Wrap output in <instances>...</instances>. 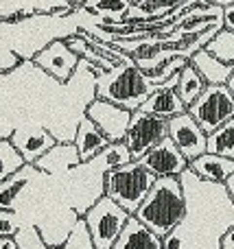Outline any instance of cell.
<instances>
[{"label":"cell","mask_w":234,"mask_h":249,"mask_svg":"<svg viewBox=\"0 0 234 249\" xmlns=\"http://www.w3.org/2000/svg\"><path fill=\"white\" fill-rule=\"evenodd\" d=\"M186 216L164 238V249H221V238L234 223V203L226 186L201 181L186 171L182 177Z\"/></svg>","instance_id":"1"},{"label":"cell","mask_w":234,"mask_h":249,"mask_svg":"<svg viewBox=\"0 0 234 249\" xmlns=\"http://www.w3.org/2000/svg\"><path fill=\"white\" fill-rule=\"evenodd\" d=\"M136 219L143 221L151 232L166 238L186 216V197L180 177H160L140 203Z\"/></svg>","instance_id":"2"},{"label":"cell","mask_w":234,"mask_h":249,"mask_svg":"<svg viewBox=\"0 0 234 249\" xmlns=\"http://www.w3.org/2000/svg\"><path fill=\"white\" fill-rule=\"evenodd\" d=\"M156 90L147 74L136 64L116 66L109 72H99L96 79V99L109 101L127 112H136Z\"/></svg>","instance_id":"3"},{"label":"cell","mask_w":234,"mask_h":249,"mask_svg":"<svg viewBox=\"0 0 234 249\" xmlns=\"http://www.w3.org/2000/svg\"><path fill=\"white\" fill-rule=\"evenodd\" d=\"M156 177L140 162H129L114 171L103 173V195L123 208L127 214H136L140 203L149 195Z\"/></svg>","instance_id":"4"},{"label":"cell","mask_w":234,"mask_h":249,"mask_svg":"<svg viewBox=\"0 0 234 249\" xmlns=\"http://www.w3.org/2000/svg\"><path fill=\"white\" fill-rule=\"evenodd\" d=\"M129 216L131 214H127L118 203H114L109 197L101 195V197L83 212V221H86L88 230H90L94 247L96 249H114Z\"/></svg>","instance_id":"5"},{"label":"cell","mask_w":234,"mask_h":249,"mask_svg":"<svg viewBox=\"0 0 234 249\" xmlns=\"http://www.w3.org/2000/svg\"><path fill=\"white\" fill-rule=\"evenodd\" d=\"M186 112L204 129L206 136H210L221 124L234 118V96L228 86H208Z\"/></svg>","instance_id":"6"},{"label":"cell","mask_w":234,"mask_h":249,"mask_svg":"<svg viewBox=\"0 0 234 249\" xmlns=\"http://www.w3.org/2000/svg\"><path fill=\"white\" fill-rule=\"evenodd\" d=\"M164 138H169V121L136 109V112H131V121L125 138H123V144L129 149L131 158L140 160L153 146L160 144Z\"/></svg>","instance_id":"7"},{"label":"cell","mask_w":234,"mask_h":249,"mask_svg":"<svg viewBox=\"0 0 234 249\" xmlns=\"http://www.w3.org/2000/svg\"><path fill=\"white\" fill-rule=\"evenodd\" d=\"M169 138L182 151V155L188 160V164L208 151V136L188 112L169 118Z\"/></svg>","instance_id":"8"},{"label":"cell","mask_w":234,"mask_h":249,"mask_svg":"<svg viewBox=\"0 0 234 249\" xmlns=\"http://www.w3.org/2000/svg\"><path fill=\"white\" fill-rule=\"evenodd\" d=\"M136 162L143 164L156 179H160V177H182L188 171V160L173 144L171 138H164L160 144L153 146L149 153H144Z\"/></svg>","instance_id":"9"},{"label":"cell","mask_w":234,"mask_h":249,"mask_svg":"<svg viewBox=\"0 0 234 249\" xmlns=\"http://www.w3.org/2000/svg\"><path fill=\"white\" fill-rule=\"evenodd\" d=\"M86 116L108 136L109 142H123L131 121V112L103 99H92L86 107Z\"/></svg>","instance_id":"10"},{"label":"cell","mask_w":234,"mask_h":249,"mask_svg":"<svg viewBox=\"0 0 234 249\" xmlns=\"http://www.w3.org/2000/svg\"><path fill=\"white\" fill-rule=\"evenodd\" d=\"M33 61L37 68L48 72L53 79L66 83V81H70L74 68H77L79 55L74 51H70L66 39H55V42H51L48 46H44L42 51L33 57Z\"/></svg>","instance_id":"11"},{"label":"cell","mask_w":234,"mask_h":249,"mask_svg":"<svg viewBox=\"0 0 234 249\" xmlns=\"http://www.w3.org/2000/svg\"><path fill=\"white\" fill-rule=\"evenodd\" d=\"M210 26H223V9L215 4L197 2L184 16H180L173 24L164 26L160 35H186V33H201Z\"/></svg>","instance_id":"12"},{"label":"cell","mask_w":234,"mask_h":249,"mask_svg":"<svg viewBox=\"0 0 234 249\" xmlns=\"http://www.w3.org/2000/svg\"><path fill=\"white\" fill-rule=\"evenodd\" d=\"M11 144L20 151V155L24 158L26 164H33L37 162L39 158L48 153L53 146L57 144V138L53 136L48 129L37 127V124H29V127H18L16 131L9 136Z\"/></svg>","instance_id":"13"},{"label":"cell","mask_w":234,"mask_h":249,"mask_svg":"<svg viewBox=\"0 0 234 249\" xmlns=\"http://www.w3.org/2000/svg\"><path fill=\"white\" fill-rule=\"evenodd\" d=\"M178 77L166 81L164 86L156 88V90L149 94V99L140 105V112L151 114V116H160V118H164V121L186 112V105L182 103L178 90H175V88H178Z\"/></svg>","instance_id":"14"},{"label":"cell","mask_w":234,"mask_h":249,"mask_svg":"<svg viewBox=\"0 0 234 249\" xmlns=\"http://www.w3.org/2000/svg\"><path fill=\"white\" fill-rule=\"evenodd\" d=\"M114 249H164V238H160L143 221H138L131 214L127 219Z\"/></svg>","instance_id":"15"},{"label":"cell","mask_w":234,"mask_h":249,"mask_svg":"<svg viewBox=\"0 0 234 249\" xmlns=\"http://www.w3.org/2000/svg\"><path fill=\"white\" fill-rule=\"evenodd\" d=\"M188 171L193 175H197L201 181H210V184H226L228 177L234 173V162L223 155L217 153H208L206 151L204 155H199L197 160H193L188 164Z\"/></svg>","instance_id":"16"},{"label":"cell","mask_w":234,"mask_h":249,"mask_svg":"<svg viewBox=\"0 0 234 249\" xmlns=\"http://www.w3.org/2000/svg\"><path fill=\"white\" fill-rule=\"evenodd\" d=\"M108 144H109L108 136H105L90 118L83 116L77 127V133H74V146H77L81 164H90Z\"/></svg>","instance_id":"17"},{"label":"cell","mask_w":234,"mask_h":249,"mask_svg":"<svg viewBox=\"0 0 234 249\" xmlns=\"http://www.w3.org/2000/svg\"><path fill=\"white\" fill-rule=\"evenodd\" d=\"M77 166H81V160H79L74 142L72 144H55L44 158H39L37 162H35V168H39L42 173H48V175L72 171V168H77Z\"/></svg>","instance_id":"18"},{"label":"cell","mask_w":234,"mask_h":249,"mask_svg":"<svg viewBox=\"0 0 234 249\" xmlns=\"http://www.w3.org/2000/svg\"><path fill=\"white\" fill-rule=\"evenodd\" d=\"M188 61H191L193 68L204 77V81L208 83V86H226L230 74H232V68H234V66L223 64V61L217 59V57H213L206 48L197 51Z\"/></svg>","instance_id":"19"},{"label":"cell","mask_w":234,"mask_h":249,"mask_svg":"<svg viewBox=\"0 0 234 249\" xmlns=\"http://www.w3.org/2000/svg\"><path fill=\"white\" fill-rule=\"evenodd\" d=\"M39 168H35L33 164H24L18 173H13L11 177L0 184V208L2 210H13L16 212V203H18V197L22 195V190L33 181V177L39 175Z\"/></svg>","instance_id":"20"},{"label":"cell","mask_w":234,"mask_h":249,"mask_svg":"<svg viewBox=\"0 0 234 249\" xmlns=\"http://www.w3.org/2000/svg\"><path fill=\"white\" fill-rule=\"evenodd\" d=\"M134 7L131 0H86L81 9L101 18V24H121Z\"/></svg>","instance_id":"21"},{"label":"cell","mask_w":234,"mask_h":249,"mask_svg":"<svg viewBox=\"0 0 234 249\" xmlns=\"http://www.w3.org/2000/svg\"><path fill=\"white\" fill-rule=\"evenodd\" d=\"M206 88H208V83L204 81V77H201V74L191 66V61H188V64L182 68V72H180L178 88H175L180 99H182V103L186 105V109L199 99L201 92H204Z\"/></svg>","instance_id":"22"},{"label":"cell","mask_w":234,"mask_h":249,"mask_svg":"<svg viewBox=\"0 0 234 249\" xmlns=\"http://www.w3.org/2000/svg\"><path fill=\"white\" fill-rule=\"evenodd\" d=\"M129 162H134L129 149H127L123 142H109L88 166H96L101 171V175H103V173L114 171V168H118V166H125V164H129Z\"/></svg>","instance_id":"23"},{"label":"cell","mask_w":234,"mask_h":249,"mask_svg":"<svg viewBox=\"0 0 234 249\" xmlns=\"http://www.w3.org/2000/svg\"><path fill=\"white\" fill-rule=\"evenodd\" d=\"M208 153H217L234 162V118L208 136Z\"/></svg>","instance_id":"24"},{"label":"cell","mask_w":234,"mask_h":249,"mask_svg":"<svg viewBox=\"0 0 234 249\" xmlns=\"http://www.w3.org/2000/svg\"><path fill=\"white\" fill-rule=\"evenodd\" d=\"M24 158L20 155V151L11 144L9 138H0V184L7 177H11L13 173H18L24 166Z\"/></svg>","instance_id":"25"},{"label":"cell","mask_w":234,"mask_h":249,"mask_svg":"<svg viewBox=\"0 0 234 249\" xmlns=\"http://www.w3.org/2000/svg\"><path fill=\"white\" fill-rule=\"evenodd\" d=\"M206 51L213 57H217L223 64L234 66V33H230L228 29H221L208 44H206Z\"/></svg>","instance_id":"26"},{"label":"cell","mask_w":234,"mask_h":249,"mask_svg":"<svg viewBox=\"0 0 234 249\" xmlns=\"http://www.w3.org/2000/svg\"><path fill=\"white\" fill-rule=\"evenodd\" d=\"M186 64H188V59H184V57H171V59L162 61L160 66H156L153 70H149V72H144V74H147V79L153 86L160 88V86H164L166 81H171L173 77H178Z\"/></svg>","instance_id":"27"},{"label":"cell","mask_w":234,"mask_h":249,"mask_svg":"<svg viewBox=\"0 0 234 249\" xmlns=\"http://www.w3.org/2000/svg\"><path fill=\"white\" fill-rule=\"evenodd\" d=\"M61 249H96L94 241H92V236H90V230H88L86 221H83V216L74 221L72 230H70V234L66 236Z\"/></svg>","instance_id":"28"},{"label":"cell","mask_w":234,"mask_h":249,"mask_svg":"<svg viewBox=\"0 0 234 249\" xmlns=\"http://www.w3.org/2000/svg\"><path fill=\"white\" fill-rule=\"evenodd\" d=\"M16 243L20 249H51L44 243L42 234L35 225H29V228H20V232L16 234ZM61 249V247H59Z\"/></svg>","instance_id":"29"},{"label":"cell","mask_w":234,"mask_h":249,"mask_svg":"<svg viewBox=\"0 0 234 249\" xmlns=\"http://www.w3.org/2000/svg\"><path fill=\"white\" fill-rule=\"evenodd\" d=\"M74 11L68 0H37L33 4V13H51V16H66Z\"/></svg>","instance_id":"30"},{"label":"cell","mask_w":234,"mask_h":249,"mask_svg":"<svg viewBox=\"0 0 234 249\" xmlns=\"http://www.w3.org/2000/svg\"><path fill=\"white\" fill-rule=\"evenodd\" d=\"M20 232V219L13 210H2L0 208V238H16Z\"/></svg>","instance_id":"31"},{"label":"cell","mask_w":234,"mask_h":249,"mask_svg":"<svg viewBox=\"0 0 234 249\" xmlns=\"http://www.w3.org/2000/svg\"><path fill=\"white\" fill-rule=\"evenodd\" d=\"M31 16H33V9H18L9 16H0V24H16V22H22Z\"/></svg>","instance_id":"32"},{"label":"cell","mask_w":234,"mask_h":249,"mask_svg":"<svg viewBox=\"0 0 234 249\" xmlns=\"http://www.w3.org/2000/svg\"><path fill=\"white\" fill-rule=\"evenodd\" d=\"M223 29H228L230 33H234V4L223 9Z\"/></svg>","instance_id":"33"},{"label":"cell","mask_w":234,"mask_h":249,"mask_svg":"<svg viewBox=\"0 0 234 249\" xmlns=\"http://www.w3.org/2000/svg\"><path fill=\"white\" fill-rule=\"evenodd\" d=\"M221 249H234V223H232V228L226 232V236L221 238Z\"/></svg>","instance_id":"34"},{"label":"cell","mask_w":234,"mask_h":249,"mask_svg":"<svg viewBox=\"0 0 234 249\" xmlns=\"http://www.w3.org/2000/svg\"><path fill=\"white\" fill-rule=\"evenodd\" d=\"M199 2L215 4V7H221V9H226V7H232V4H234V0H199Z\"/></svg>","instance_id":"35"},{"label":"cell","mask_w":234,"mask_h":249,"mask_svg":"<svg viewBox=\"0 0 234 249\" xmlns=\"http://www.w3.org/2000/svg\"><path fill=\"white\" fill-rule=\"evenodd\" d=\"M0 249H20L16 238H0Z\"/></svg>","instance_id":"36"},{"label":"cell","mask_w":234,"mask_h":249,"mask_svg":"<svg viewBox=\"0 0 234 249\" xmlns=\"http://www.w3.org/2000/svg\"><path fill=\"white\" fill-rule=\"evenodd\" d=\"M223 186H226V193H228V197H230V199H232V203H234V173H232L230 177H228V181H226V184H223Z\"/></svg>","instance_id":"37"},{"label":"cell","mask_w":234,"mask_h":249,"mask_svg":"<svg viewBox=\"0 0 234 249\" xmlns=\"http://www.w3.org/2000/svg\"><path fill=\"white\" fill-rule=\"evenodd\" d=\"M226 86H228V90H230V92H232V96H234V68H232V74H230V79H228Z\"/></svg>","instance_id":"38"},{"label":"cell","mask_w":234,"mask_h":249,"mask_svg":"<svg viewBox=\"0 0 234 249\" xmlns=\"http://www.w3.org/2000/svg\"><path fill=\"white\" fill-rule=\"evenodd\" d=\"M68 2L72 4L74 9H77V7H83V2H86V0H68Z\"/></svg>","instance_id":"39"},{"label":"cell","mask_w":234,"mask_h":249,"mask_svg":"<svg viewBox=\"0 0 234 249\" xmlns=\"http://www.w3.org/2000/svg\"><path fill=\"white\" fill-rule=\"evenodd\" d=\"M131 2H134V4H136V2H140V0H131Z\"/></svg>","instance_id":"40"}]
</instances>
